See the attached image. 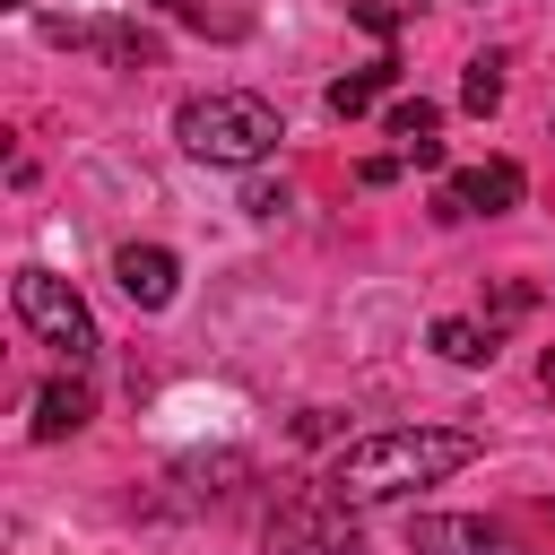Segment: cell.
I'll use <instances>...</instances> for the list:
<instances>
[{"label":"cell","mask_w":555,"mask_h":555,"mask_svg":"<svg viewBox=\"0 0 555 555\" xmlns=\"http://www.w3.org/2000/svg\"><path fill=\"white\" fill-rule=\"evenodd\" d=\"M468 460H477V434H460V425H390L330 460V503H399L416 486L460 477Z\"/></svg>","instance_id":"cell-1"},{"label":"cell","mask_w":555,"mask_h":555,"mask_svg":"<svg viewBox=\"0 0 555 555\" xmlns=\"http://www.w3.org/2000/svg\"><path fill=\"white\" fill-rule=\"evenodd\" d=\"M173 139H182V156H199V165H260L278 139H286V121H278V104L269 95H243V87H208V95H191L182 113H173Z\"/></svg>","instance_id":"cell-2"},{"label":"cell","mask_w":555,"mask_h":555,"mask_svg":"<svg viewBox=\"0 0 555 555\" xmlns=\"http://www.w3.org/2000/svg\"><path fill=\"white\" fill-rule=\"evenodd\" d=\"M9 295H17V321H26L52 356H69L78 373L95 364V347H104V338H95V312L78 304V286H69V278H52V269H17V286H9Z\"/></svg>","instance_id":"cell-3"},{"label":"cell","mask_w":555,"mask_h":555,"mask_svg":"<svg viewBox=\"0 0 555 555\" xmlns=\"http://www.w3.org/2000/svg\"><path fill=\"white\" fill-rule=\"evenodd\" d=\"M520 165L512 156H486V165H460V173H442V191H434V208L442 217H503V208H520Z\"/></svg>","instance_id":"cell-4"},{"label":"cell","mask_w":555,"mask_h":555,"mask_svg":"<svg viewBox=\"0 0 555 555\" xmlns=\"http://www.w3.org/2000/svg\"><path fill=\"white\" fill-rule=\"evenodd\" d=\"M408 546L416 555H520L512 529L486 512H408Z\"/></svg>","instance_id":"cell-5"},{"label":"cell","mask_w":555,"mask_h":555,"mask_svg":"<svg viewBox=\"0 0 555 555\" xmlns=\"http://www.w3.org/2000/svg\"><path fill=\"white\" fill-rule=\"evenodd\" d=\"M269 546H278V555H364V538L347 529V503H304V512H286V520L269 529Z\"/></svg>","instance_id":"cell-6"},{"label":"cell","mask_w":555,"mask_h":555,"mask_svg":"<svg viewBox=\"0 0 555 555\" xmlns=\"http://www.w3.org/2000/svg\"><path fill=\"white\" fill-rule=\"evenodd\" d=\"M113 278H121V295H130L139 312H165V304L182 295V260H173L165 243H121V251H113Z\"/></svg>","instance_id":"cell-7"},{"label":"cell","mask_w":555,"mask_h":555,"mask_svg":"<svg viewBox=\"0 0 555 555\" xmlns=\"http://www.w3.org/2000/svg\"><path fill=\"white\" fill-rule=\"evenodd\" d=\"M87 416H95V390H87V373H78V364H69L61 382H43V390H35V442H61V434H78Z\"/></svg>","instance_id":"cell-8"},{"label":"cell","mask_w":555,"mask_h":555,"mask_svg":"<svg viewBox=\"0 0 555 555\" xmlns=\"http://www.w3.org/2000/svg\"><path fill=\"white\" fill-rule=\"evenodd\" d=\"M61 43H87V52H104V61H121V69H139V61H156V35H139V26H52Z\"/></svg>","instance_id":"cell-9"},{"label":"cell","mask_w":555,"mask_h":555,"mask_svg":"<svg viewBox=\"0 0 555 555\" xmlns=\"http://www.w3.org/2000/svg\"><path fill=\"white\" fill-rule=\"evenodd\" d=\"M434 356H442V364H460V373H477V364H494V330H477V321L442 312V321H434Z\"/></svg>","instance_id":"cell-10"},{"label":"cell","mask_w":555,"mask_h":555,"mask_svg":"<svg viewBox=\"0 0 555 555\" xmlns=\"http://www.w3.org/2000/svg\"><path fill=\"white\" fill-rule=\"evenodd\" d=\"M390 69H399V61H373V69H356V78H338V87H330V113H338V121L373 113V104H382V87H390Z\"/></svg>","instance_id":"cell-11"},{"label":"cell","mask_w":555,"mask_h":555,"mask_svg":"<svg viewBox=\"0 0 555 555\" xmlns=\"http://www.w3.org/2000/svg\"><path fill=\"white\" fill-rule=\"evenodd\" d=\"M460 104H468V113H494V104H503V52H477V61H468Z\"/></svg>","instance_id":"cell-12"},{"label":"cell","mask_w":555,"mask_h":555,"mask_svg":"<svg viewBox=\"0 0 555 555\" xmlns=\"http://www.w3.org/2000/svg\"><path fill=\"white\" fill-rule=\"evenodd\" d=\"M434 130H442V113H434L425 95H399V104H390V139H399V147H416V139H434Z\"/></svg>","instance_id":"cell-13"},{"label":"cell","mask_w":555,"mask_h":555,"mask_svg":"<svg viewBox=\"0 0 555 555\" xmlns=\"http://www.w3.org/2000/svg\"><path fill=\"white\" fill-rule=\"evenodd\" d=\"M243 208H251V217H278V208H286V182H251V199H243Z\"/></svg>","instance_id":"cell-14"},{"label":"cell","mask_w":555,"mask_h":555,"mask_svg":"<svg viewBox=\"0 0 555 555\" xmlns=\"http://www.w3.org/2000/svg\"><path fill=\"white\" fill-rule=\"evenodd\" d=\"M538 390H546V399H555V347H546V356H538Z\"/></svg>","instance_id":"cell-15"},{"label":"cell","mask_w":555,"mask_h":555,"mask_svg":"<svg viewBox=\"0 0 555 555\" xmlns=\"http://www.w3.org/2000/svg\"><path fill=\"white\" fill-rule=\"evenodd\" d=\"M156 9H191V0H156Z\"/></svg>","instance_id":"cell-16"},{"label":"cell","mask_w":555,"mask_h":555,"mask_svg":"<svg viewBox=\"0 0 555 555\" xmlns=\"http://www.w3.org/2000/svg\"><path fill=\"white\" fill-rule=\"evenodd\" d=\"M0 9H26V0H0Z\"/></svg>","instance_id":"cell-17"}]
</instances>
